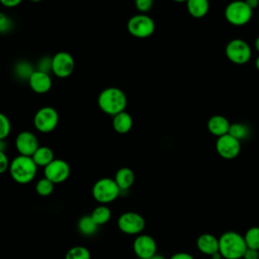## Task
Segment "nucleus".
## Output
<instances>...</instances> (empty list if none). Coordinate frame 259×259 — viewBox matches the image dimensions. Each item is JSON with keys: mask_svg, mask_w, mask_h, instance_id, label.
<instances>
[{"mask_svg": "<svg viewBox=\"0 0 259 259\" xmlns=\"http://www.w3.org/2000/svg\"><path fill=\"white\" fill-rule=\"evenodd\" d=\"M29 1H31V2H40L41 0H29Z\"/></svg>", "mask_w": 259, "mask_h": 259, "instance_id": "obj_43", "label": "nucleus"}, {"mask_svg": "<svg viewBox=\"0 0 259 259\" xmlns=\"http://www.w3.org/2000/svg\"><path fill=\"white\" fill-rule=\"evenodd\" d=\"M97 103L101 111L114 116L115 114L125 110L127 98L121 89L111 86L103 89L99 93Z\"/></svg>", "mask_w": 259, "mask_h": 259, "instance_id": "obj_1", "label": "nucleus"}, {"mask_svg": "<svg viewBox=\"0 0 259 259\" xmlns=\"http://www.w3.org/2000/svg\"><path fill=\"white\" fill-rule=\"evenodd\" d=\"M33 71L34 70H33L32 66L27 62H19L15 66V73L21 79L28 80L29 76L32 74Z\"/></svg>", "mask_w": 259, "mask_h": 259, "instance_id": "obj_28", "label": "nucleus"}, {"mask_svg": "<svg viewBox=\"0 0 259 259\" xmlns=\"http://www.w3.org/2000/svg\"><path fill=\"white\" fill-rule=\"evenodd\" d=\"M7 149V144L5 140H0V152H5Z\"/></svg>", "mask_w": 259, "mask_h": 259, "instance_id": "obj_38", "label": "nucleus"}, {"mask_svg": "<svg viewBox=\"0 0 259 259\" xmlns=\"http://www.w3.org/2000/svg\"><path fill=\"white\" fill-rule=\"evenodd\" d=\"M36 70L47 72V73H49V71H52V58L45 57V58L40 59Z\"/></svg>", "mask_w": 259, "mask_h": 259, "instance_id": "obj_32", "label": "nucleus"}, {"mask_svg": "<svg viewBox=\"0 0 259 259\" xmlns=\"http://www.w3.org/2000/svg\"><path fill=\"white\" fill-rule=\"evenodd\" d=\"M11 132V122L9 118L0 112V140H5Z\"/></svg>", "mask_w": 259, "mask_h": 259, "instance_id": "obj_29", "label": "nucleus"}, {"mask_svg": "<svg viewBox=\"0 0 259 259\" xmlns=\"http://www.w3.org/2000/svg\"><path fill=\"white\" fill-rule=\"evenodd\" d=\"M175 2H184V1H187V0H173Z\"/></svg>", "mask_w": 259, "mask_h": 259, "instance_id": "obj_42", "label": "nucleus"}, {"mask_svg": "<svg viewBox=\"0 0 259 259\" xmlns=\"http://www.w3.org/2000/svg\"><path fill=\"white\" fill-rule=\"evenodd\" d=\"M113 179L121 191L127 190L135 182V173L131 168L122 167L115 172Z\"/></svg>", "mask_w": 259, "mask_h": 259, "instance_id": "obj_19", "label": "nucleus"}, {"mask_svg": "<svg viewBox=\"0 0 259 259\" xmlns=\"http://www.w3.org/2000/svg\"><path fill=\"white\" fill-rule=\"evenodd\" d=\"M13 28L12 19L5 13L0 12V33H7Z\"/></svg>", "mask_w": 259, "mask_h": 259, "instance_id": "obj_30", "label": "nucleus"}, {"mask_svg": "<svg viewBox=\"0 0 259 259\" xmlns=\"http://www.w3.org/2000/svg\"><path fill=\"white\" fill-rule=\"evenodd\" d=\"M255 66H256V69L259 71V56H258V58L255 61Z\"/></svg>", "mask_w": 259, "mask_h": 259, "instance_id": "obj_41", "label": "nucleus"}, {"mask_svg": "<svg viewBox=\"0 0 259 259\" xmlns=\"http://www.w3.org/2000/svg\"><path fill=\"white\" fill-rule=\"evenodd\" d=\"M197 249L208 256H211L219 252V238L212 234H201L196 241Z\"/></svg>", "mask_w": 259, "mask_h": 259, "instance_id": "obj_16", "label": "nucleus"}, {"mask_svg": "<svg viewBox=\"0 0 259 259\" xmlns=\"http://www.w3.org/2000/svg\"><path fill=\"white\" fill-rule=\"evenodd\" d=\"M148 259H165L162 255H159V254H155L154 256H152V257H150V258H148Z\"/></svg>", "mask_w": 259, "mask_h": 259, "instance_id": "obj_39", "label": "nucleus"}, {"mask_svg": "<svg viewBox=\"0 0 259 259\" xmlns=\"http://www.w3.org/2000/svg\"><path fill=\"white\" fill-rule=\"evenodd\" d=\"M133 249L140 259H148L157 254V244L153 237L146 234H140L136 237Z\"/></svg>", "mask_w": 259, "mask_h": 259, "instance_id": "obj_13", "label": "nucleus"}, {"mask_svg": "<svg viewBox=\"0 0 259 259\" xmlns=\"http://www.w3.org/2000/svg\"><path fill=\"white\" fill-rule=\"evenodd\" d=\"M128 32L137 38H146L155 31V22L149 15L139 13L132 16L126 24Z\"/></svg>", "mask_w": 259, "mask_h": 259, "instance_id": "obj_5", "label": "nucleus"}, {"mask_svg": "<svg viewBox=\"0 0 259 259\" xmlns=\"http://www.w3.org/2000/svg\"><path fill=\"white\" fill-rule=\"evenodd\" d=\"M245 3L253 10L254 8L257 7V5L259 3V0H245Z\"/></svg>", "mask_w": 259, "mask_h": 259, "instance_id": "obj_37", "label": "nucleus"}, {"mask_svg": "<svg viewBox=\"0 0 259 259\" xmlns=\"http://www.w3.org/2000/svg\"><path fill=\"white\" fill-rule=\"evenodd\" d=\"M226 19L233 25H244L252 17V9L245 1L236 0L228 4L225 10Z\"/></svg>", "mask_w": 259, "mask_h": 259, "instance_id": "obj_7", "label": "nucleus"}, {"mask_svg": "<svg viewBox=\"0 0 259 259\" xmlns=\"http://www.w3.org/2000/svg\"><path fill=\"white\" fill-rule=\"evenodd\" d=\"M54 188H55V184L46 177L40 178L35 185V191L40 196L51 195L54 191Z\"/></svg>", "mask_w": 259, "mask_h": 259, "instance_id": "obj_26", "label": "nucleus"}, {"mask_svg": "<svg viewBox=\"0 0 259 259\" xmlns=\"http://www.w3.org/2000/svg\"><path fill=\"white\" fill-rule=\"evenodd\" d=\"M215 150L218 154L227 160L236 158L241 150L240 141L230 134L219 137L215 143Z\"/></svg>", "mask_w": 259, "mask_h": 259, "instance_id": "obj_12", "label": "nucleus"}, {"mask_svg": "<svg viewBox=\"0 0 259 259\" xmlns=\"http://www.w3.org/2000/svg\"><path fill=\"white\" fill-rule=\"evenodd\" d=\"M247 249L244 236L229 231L219 238V252L225 259H241Z\"/></svg>", "mask_w": 259, "mask_h": 259, "instance_id": "obj_2", "label": "nucleus"}, {"mask_svg": "<svg viewBox=\"0 0 259 259\" xmlns=\"http://www.w3.org/2000/svg\"><path fill=\"white\" fill-rule=\"evenodd\" d=\"M10 162L5 152H0V174L9 170Z\"/></svg>", "mask_w": 259, "mask_h": 259, "instance_id": "obj_33", "label": "nucleus"}, {"mask_svg": "<svg viewBox=\"0 0 259 259\" xmlns=\"http://www.w3.org/2000/svg\"><path fill=\"white\" fill-rule=\"evenodd\" d=\"M90 251L84 246H74L70 248L66 255L65 259H90Z\"/></svg>", "mask_w": 259, "mask_h": 259, "instance_id": "obj_25", "label": "nucleus"}, {"mask_svg": "<svg viewBox=\"0 0 259 259\" xmlns=\"http://www.w3.org/2000/svg\"><path fill=\"white\" fill-rule=\"evenodd\" d=\"M112 127L117 134H127L133 127L132 115L124 111H121L112 116Z\"/></svg>", "mask_w": 259, "mask_h": 259, "instance_id": "obj_18", "label": "nucleus"}, {"mask_svg": "<svg viewBox=\"0 0 259 259\" xmlns=\"http://www.w3.org/2000/svg\"><path fill=\"white\" fill-rule=\"evenodd\" d=\"M75 68L73 56L68 52H58L52 58V72L58 78L69 77Z\"/></svg>", "mask_w": 259, "mask_h": 259, "instance_id": "obj_10", "label": "nucleus"}, {"mask_svg": "<svg viewBox=\"0 0 259 259\" xmlns=\"http://www.w3.org/2000/svg\"><path fill=\"white\" fill-rule=\"evenodd\" d=\"M118 229L126 235H140L146 227L145 219L136 211H125L117 220Z\"/></svg>", "mask_w": 259, "mask_h": 259, "instance_id": "obj_8", "label": "nucleus"}, {"mask_svg": "<svg viewBox=\"0 0 259 259\" xmlns=\"http://www.w3.org/2000/svg\"><path fill=\"white\" fill-rule=\"evenodd\" d=\"M22 2V0H0V3L7 8H13L18 6L20 3Z\"/></svg>", "mask_w": 259, "mask_h": 259, "instance_id": "obj_35", "label": "nucleus"}, {"mask_svg": "<svg viewBox=\"0 0 259 259\" xmlns=\"http://www.w3.org/2000/svg\"><path fill=\"white\" fill-rule=\"evenodd\" d=\"M186 6L189 14L195 18L203 17L209 8L208 0H187Z\"/></svg>", "mask_w": 259, "mask_h": 259, "instance_id": "obj_21", "label": "nucleus"}, {"mask_svg": "<svg viewBox=\"0 0 259 259\" xmlns=\"http://www.w3.org/2000/svg\"><path fill=\"white\" fill-rule=\"evenodd\" d=\"M170 259H194L193 256L189 253L186 252H177L175 254H173Z\"/></svg>", "mask_w": 259, "mask_h": 259, "instance_id": "obj_36", "label": "nucleus"}, {"mask_svg": "<svg viewBox=\"0 0 259 259\" xmlns=\"http://www.w3.org/2000/svg\"><path fill=\"white\" fill-rule=\"evenodd\" d=\"M231 136L236 138L237 140L241 141L246 139L249 136V127L244 123H233L230 125L229 133Z\"/></svg>", "mask_w": 259, "mask_h": 259, "instance_id": "obj_27", "label": "nucleus"}, {"mask_svg": "<svg viewBox=\"0 0 259 259\" xmlns=\"http://www.w3.org/2000/svg\"><path fill=\"white\" fill-rule=\"evenodd\" d=\"M27 81L31 90L38 94H45L49 92L53 84L50 74L39 70H34Z\"/></svg>", "mask_w": 259, "mask_h": 259, "instance_id": "obj_15", "label": "nucleus"}, {"mask_svg": "<svg viewBox=\"0 0 259 259\" xmlns=\"http://www.w3.org/2000/svg\"><path fill=\"white\" fill-rule=\"evenodd\" d=\"M243 259H259V250L247 248L243 255Z\"/></svg>", "mask_w": 259, "mask_h": 259, "instance_id": "obj_34", "label": "nucleus"}, {"mask_svg": "<svg viewBox=\"0 0 259 259\" xmlns=\"http://www.w3.org/2000/svg\"><path fill=\"white\" fill-rule=\"evenodd\" d=\"M38 147V139L33 133L23 131L16 136L15 148L19 155L31 157Z\"/></svg>", "mask_w": 259, "mask_h": 259, "instance_id": "obj_14", "label": "nucleus"}, {"mask_svg": "<svg viewBox=\"0 0 259 259\" xmlns=\"http://www.w3.org/2000/svg\"><path fill=\"white\" fill-rule=\"evenodd\" d=\"M120 191L121 190L114 179L108 177L98 179L92 187V195L99 204H108L112 202L119 196Z\"/></svg>", "mask_w": 259, "mask_h": 259, "instance_id": "obj_4", "label": "nucleus"}, {"mask_svg": "<svg viewBox=\"0 0 259 259\" xmlns=\"http://www.w3.org/2000/svg\"><path fill=\"white\" fill-rule=\"evenodd\" d=\"M59 123V113L52 106L40 107L33 116L34 127L44 134L53 132Z\"/></svg>", "mask_w": 259, "mask_h": 259, "instance_id": "obj_6", "label": "nucleus"}, {"mask_svg": "<svg viewBox=\"0 0 259 259\" xmlns=\"http://www.w3.org/2000/svg\"><path fill=\"white\" fill-rule=\"evenodd\" d=\"M45 177L51 180L54 184L66 181L71 173L69 164L62 159H54L44 170Z\"/></svg>", "mask_w": 259, "mask_h": 259, "instance_id": "obj_11", "label": "nucleus"}, {"mask_svg": "<svg viewBox=\"0 0 259 259\" xmlns=\"http://www.w3.org/2000/svg\"><path fill=\"white\" fill-rule=\"evenodd\" d=\"M255 48H256V50L259 52V36L256 38V40H255Z\"/></svg>", "mask_w": 259, "mask_h": 259, "instance_id": "obj_40", "label": "nucleus"}, {"mask_svg": "<svg viewBox=\"0 0 259 259\" xmlns=\"http://www.w3.org/2000/svg\"><path fill=\"white\" fill-rule=\"evenodd\" d=\"M90 217L93 222L99 227L109 222L111 218V210L107 206V204H99L92 210Z\"/></svg>", "mask_w": 259, "mask_h": 259, "instance_id": "obj_22", "label": "nucleus"}, {"mask_svg": "<svg viewBox=\"0 0 259 259\" xmlns=\"http://www.w3.org/2000/svg\"><path fill=\"white\" fill-rule=\"evenodd\" d=\"M135 6L141 13H146L151 10L153 0H135Z\"/></svg>", "mask_w": 259, "mask_h": 259, "instance_id": "obj_31", "label": "nucleus"}, {"mask_svg": "<svg viewBox=\"0 0 259 259\" xmlns=\"http://www.w3.org/2000/svg\"><path fill=\"white\" fill-rule=\"evenodd\" d=\"M31 158L37 167L45 168L55 159V155L51 148L47 146H39L31 156Z\"/></svg>", "mask_w": 259, "mask_h": 259, "instance_id": "obj_20", "label": "nucleus"}, {"mask_svg": "<svg viewBox=\"0 0 259 259\" xmlns=\"http://www.w3.org/2000/svg\"><path fill=\"white\" fill-rule=\"evenodd\" d=\"M231 123L223 115H213L207 121V128L213 136L222 137L229 133Z\"/></svg>", "mask_w": 259, "mask_h": 259, "instance_id": "obj_17", "label": "nucleus"}, {"mask_svg": "<svg viewBox=\"0 0 259 259\" xmlns=\"http://www.w3.org/2000/svg\"><path fill=\"white\" fill-rule=\"evenodd\" d=\"M8 171L15 182L19 184H27L35 178L37 166L31 157L18 155L10 162Z\"/></svg>", "mask_w": 259, "mask_h": 259, "instance_id": "obj_3", "label": "nucleus"}, {"mask_svg": "<svg viewBox=\"0 0 259 259\" xmlns=\"http://www.w3.org/2000/svg\"><path fill=\"white\" fill-rule=\"evenodd\" d=\"M228 59L238 65L247 63L251 58V48L243 39H232L226 47Z\"/></svg>", "mask_w": 259, "mask_h": 259, "instance_id": "obj_9", "label": "nucleus"}, {"mask_svg": "<svg viewBox=\"0 0 259 259\" xmlns=\"http://www.w3.org/2000/svg\"><path fill=\"white\" fill-rule=\"evenodd\" d=\"M77 228L83 236L89 237V236L95 235L97 233L99 227L93 222V220L91 219V217L89 214V215H83L82 218L79 219Z\"/></svg>", "mask_w": 259, "mask_h": 259, "instance_id": "obj_23", "label": "nucleus"}, {"mask_svg": "<svg viewBox=\"0 0 259 259\" xmlns=\"http://www.w3.org/2000/svg\"><path fill=\"white\" fill-rule=\"evenodd\" d=\"M247 248L259 250V227H251L244 235Z\"/></svg>", "mask_w": 259, "mask_h": 259, "instance_id": "obj_24", "label": "nucleus"}]
</instances>
